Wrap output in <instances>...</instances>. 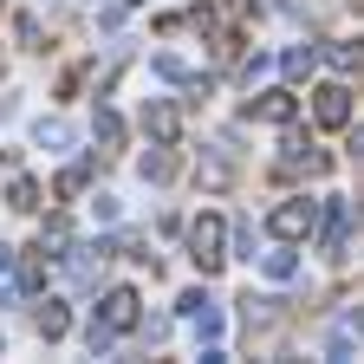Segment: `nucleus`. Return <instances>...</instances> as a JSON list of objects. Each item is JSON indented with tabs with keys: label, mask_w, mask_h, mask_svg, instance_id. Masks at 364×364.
Instances as JSON below:
<instances>
[{
	"label": "nucleus",
	"mask_w": 364,
	"mask_h": 364,
	"mask_svg": "<svg viewBox=\"0 0 364 364\" xmlns=\"http://www.w3.org/2000/svg\"><path fill=\"white\" fill-rule=\"evenodd\" d=\"M318 117H326V124H345V91H326V98H318Z\"/></svg>",
	"instance_id": "obj_1"
}]
</instances>
